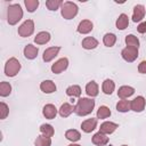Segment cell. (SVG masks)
Listing matches in <instances>:
<instances>
[{"instance_id":"obj_1","label":"cell","mask_w":146,"mask_h":146,"mask_svg":"<svg viewBox=\"0 0 146 146\" xmlns=\"http://www.w3.org/2000/svg\"><path fill=\"white\" fill-rule=\"evenodd\" d=\"M95 107V100L91 98H80L74 106V112L79 116L88 115L92 112Z\"/></svg>"},{"instance_id":"obj_2","label":"cell","mask_w":146,"mask_h":146,"mask_svg":"<svg viewBox=\"0 0 146 146\" xmlns=\"http://www.w3.org/2000/svg\"><path fill=\"white\" fill-rule=\"evenodd\" d=\"M23 17V10L22 7L18 3H13L8 7L7 10V21L10 25H15L21 21Z\"/></svg>"},{"instance_id":"obj_3","label":"cell","mask_w":146,"mask_h":146,"mask_svg":"<svg viewBox=\"0 0 146 146\" xmlns=\"http://www.w3.org/2000/svg\"><path fill=\"white\" fill-rule=\"evenodd\" d=\"M78 14V6L74 2L65 1L62 5V16L65 19H72Z\"/></svg>"},{"instance_id":"obj_4","label":"cell","mask_w":146,"mask_h":146,"mask_svg":"<svg viewBox=\"0 0 146 146\" xmlns=\"http://www.w3.org/2000/svg\"><path fill=\"white\" fill-rule=\"evenodd\" d=\"M19 70H21V64L15 57H11L7 60L5 65V74L7 76H15L19 72Z\"/></svg>"},{"instance_id":"obj_5","label":"cell","mask_w":146,"mask_h":146,"mask_svg":"<svg viewBox=\"0 0 146 146\" xmlns=\"http://www.w3.org/2000/svg\"><path fill=\"white\" fill-rule=\"evenodd\" d=\"M34 31V22L32 19H26L19 27H18V34L23 38L30 36Z\"/></svg>"},{"instance_id":"obj_6","label":"cell","mask_w":146,"mask_h":146,"mask_svg":"<svg viewBox=\"0 0 146 146\" xmlns=\"http://www.w3.org/2000/svg\"><path fill=\"white\" fill-rule=\"evenodd\" d=\"M121 55H122V58L125 62L131 63V62H133V60L137 59V57H138V49L132 48V47H125L121 51Z\"/></svg>"},{"instance_id":"obj_7","label":"cell","mask_w":146,"mask_h":146,"mask_svg":"<svg viewBox=\"0 0 146 146\" xmlns=\"http://www.w3.org/2000/svg\"><path fill=\"white\" fill-rule=\"evenodd\" d=\"M145 104H146L145 98L143 96H137L135 99L130 102V108L135 112H143L145 108Z\"/></svg>"},{"instance_id":"obj_8","label":"cell","mask_w":146,"mask_h":146,"mask_svg":"<svg viewBox=\"0 0 146 146\" xmlns=\"http://www.w3.org/2000/svg\"><path fill=\"white\" fill-rule=\"evenodd\" d=\"M67 66H68V59L64 57V58L58 59L55 64H52L51 71H52L55 74H59V73H62L63 71H65V70L67 68Z\"/></svg>"},{"instance_id":"obj_9","label":"cell","mask_w":146,"mask_h":146,"mask_svg":"<svg viewBox=\"0 0 146 146\" xmlns=\"http://www.w3.org/2000/svg\"><path fill=\"white\" fill-rule=\"evenodd\" d=\"M59 50H60V47H50V48L46 49L43 51V56H42L43 60L44 62H50L51 59H54L58 55Z\"/></svg>"},{"instance_id":"obj_10","label":"cell","mask_w":146,"mask_h":146,"mask_svg":"<svg viewBox=\"0 0 146 146\" xmlns=\"http://www.w3.org/2000/svg\"><path fill=\"white\" fill-rule=\"evenodd\" d=\"M145 16V7L143 5H136L133 7V14H132V21L133 22H140Z\"/></svg>"},{"instance_id":"obj_11","label":"cell","mask_w":146,"mask_h":146,"mask_svg":"<svg viewBox=\"0 0 146 146\" xmlns=\"http://www.w3.org/2000/svg\"><path fill=\"white\" fill-rule=\"evenodd\" d=\"M92 27H94V25H92L91 21H89V19H83V21L80 22V24H79V26H78V32L81 33V34H87V33L91 32Z\"/></svg>"},{"instance_id":"obj_12","label":"cell","mask_w":146,"mask_h":146,"mask_svg":"<svg viewBox=\"0 0 146 146\" xmlns=\"http://www.w3.org/2000/svg\"><path fill=\"white\" fill-rule=\"evenodd\" d=\"M96 127H97V120H96V119H92V117H91V119H88V120H86V121H83V122L81 123L82 130H83L84 132H87V133L94 131V130L96 129Z\"/></svg>"},{"instance_id":"obj_13","label":"cell","mask_w":146,"mask_h":146,"mask_svg":"<svg viewBox=\"0 0 146 146\" xmlns=\"http://www.w3.org/2000/svg\"><path fill=\"white\" fill-rule=\"evenodd\" d=\"M92 143L97 146H105L108 143V137L103 132H97L92 136Z\"/></svg>"},{"instance_id":"obj_14","label":"cell","mask_w":146,"mask_h":146,"mask_svg":"<svg viewBox=\"0 0 146 146\" xmlns=\"http://www.w3.org/2000/svg\"><path fill=\"white\" fill-rule=\"evenodd\" d=\"M38 52H39V49L33 44H27L24 48V56L27 59H34L38 56Z\"/></svg>"},{"instance_id":"obj_15","label":"cell","mask_w":146,"mask_h":146,"mask_svg":"<svg viewBox=\"0 0 146 146\" xmlns=\"http://www.w3.org/2000/svg\"><path fill=\"white\" fill-rule=\"evenodd\" d=\"M117 128V124L114 123V122H104L100 124V128H99V131L105 133V135H110L112 132H114Z\"/></svg>"},{"instance_id":"obj_16","label":"cell","mask_w":146,"mask_h":146,"mask_svg":"<svg viewBox=\"0 0 146 146\" xmlns=\"http://www.w3.org/2000/svg\"><path fill=\"white\" fill-rule=\"evenodd\" d=\"M135 92V89L132 87H129V86H122L119 88V91H117V96L121 98V99H125L128 97H130L131 95H133Z\"/></svg>"},{"instance_id":"obj_17","label":"cell","mask_w":146,"mask_h":146,"mask_svg":"<svg viewBox=\"0 0 146 146\" xmlns=\"http://www.w3.org/2000/svg\"><path fill=\"white\" fill-rule=\"evenodd\" d=\"M40 89L46 94H51V92L56 91V84L51 80H44L41 82Z\"/></svg>"},{"instance_id":"obj_18","label":"cell","mask_w":146,"mask_h":146,"mask_svg":"<svg viewBox=\"0 0 146 146\" xmlns=\"http://www.w3.org/2000/svg\"><path fill=\"white\" fill-rule=\"evenodd\" d=\"M42 113H43V115H44L46 119H54L56 116V114H57V108L52 104H47L43 107Z\"/></svg>"},{"instance_id":"obj_19","label":"cell","mask_w":146,"mask_h":146,"mask_svg":"<svg viewBox=\"0 0 146 146\" xmlns=\"http://www.w3.org/2000/svg\"><path fill=\"white\" fill-rule=\"evenodd\" d=\"M49 40H50V34L48 32H46V31L39 32L36 34V36L34 38V42L38 43V44H46Z\"/></svg>"},{"instance_id":"obj_20","label":"cell","mask_w":146,"mask_h":146,"mask_svg":"<svg viewBox=\"0 0 146 146\" xmlns=\"http://www.w3.org/2000/svg\"><path fill=\"white\" fill-rule=\"evenodd\" d=\"M98 46V41L92 36H87L82 40V47L84 49H95Z\"/></svg>"},{"instance_id":"obj_21","label":"cell","mask_w":146,"mask_h":146,"mask_svg":"<svg viewBox=\"0 0 146 146\" xmlns=\"http://www.w3.org/2000/svg\"><path fill=\"white\" fill-rule=\"evenodd\" d=\"M86 92L88 96L90 97H96L98 95V84L95 82V81H91L89 82L87 86H86Z\"/></svg>"},{"instance_id":"obj_22","label":"cell","mask_w":146,"mask_h":146,"mask_svg":"<svg viewBox=\"0 0 146 146\" xmlns=\"http://www.w3.org/2000/svg\"><path fill=\"white\" fill-rule=\"evenodd\" d=\"M72 112H74V106L68 103H64L59 108V115L62 117H67Z\"/></svg>"},{"instance_id":"obj_23","label":"cell","mask_w":146,"mask_h":146,"mask_svg":"<svg viewBox=\"0 0 146 146\" xmlns=\"http://www.w3.org/2000/svg\"><path fill=\"white\" fill-rule=\"evenodd\" d=\"M128 25H129V18H128V16L125 14H121L119 16V18L116 19V27L119 30H124V29L128 27Z\"/></svg>"},{"instance_id":"obj_24","label":"cell","mask_w":146,"mask_h":146,"mask_svg":"<svg viewBox=\"0 0 146 146\" xmlns=\"http://www.w3.org/2000/svg\"><path fill=\"white\" fill-rule=\"evenodd\" d=\"M114 88H115V84L112 80L110 79H106L104 82H103V86H102V89L104 91V94L106 95H111L113 91H114Z\"/></svg>"},{"instance_id":"obj_25","label":"cell","mask_w":146,"mask_h":146,"mask_svg":"<svg viewBox=\"0 0 146 146\" xmlns=\"http://www.w3.org/2000/svg\"><path fill=\"white\" fill-rule=\"evenodd\" d=\"M125 43H127V47H132L136 49L139 48V40L133 34H129L125 36Z\"/></svg>"},{"instance_id":"obj_26","label":"cell","mask_w":146,"mask_h":146,"mask_svg":"<svg viewBox=\"0 0 146 146\" xmlns=\"http://www.w3.org/2000/svg\"><path fill=\"white\" fill-rule=\"evenodd\" d=\"M116 110L117 112H121V113H125L128 111H130V102L127 100V99H121L119 100V103L116 104Z\"/></svg>"},{"instance_id":"obj_27","label":"cell","mask_w":146,"mask_h":146,"mask_svg":"<svg viewBox=\"0 0 146 146\" xmlns=\"http://www.w3.org/2000/svg\"><path fill=\"white\" fill-rule=\"evenodd\" d=\"M65 137L68 139V140H71V141H78V140H80V138H81V135H80V132L78 131V130H75V129H70V130H67L66 132H65Z\"/></svg>"},{"instance_id":"obj_28","label":"cell","mask_w":146,"mask_h":146,"mask_svg":"<svg viewBox=\"0 0 146 146\" xmlns=\"http://www.w3.org/2000/svg\"><path fill=\"white\" fill-rule=\"evenodd\" d=\"M115 41H116V36L113 33H106L103 38V42L106 47H113Z\"/></svg>"},{"instance_id":"obj_29","label":"cell","mask_w":146,"mask_h":146,"mask_svg":"<svg viewBox=\"0 0 146 146\" xmlns=\"http://www.w3.org/2000/svg\"><path fill=\"white\" fill-rule=\"evenodd\" d=\"M40 131H41V133H42L43 136H46V137H52L54 133H55L54 128H52L50 124H46V123H44V124H41Z\"/></svg>"},{"instance_id":"obj_30","label":"cell","mask_w":146,"mask_h":146,"mask_svg":"<svg viewBox=\"0 0 146 146\" xmlns=\"http://www.w3.org/2000/svg\"><path fill=\"white\" fill-rule=\"evenodd\" d=\"M10 92H11V86H10L8 82L2 81V82L0 83V96L7 97Z\"/></svg>"},{"instance_id":"obj_31","label":"cell","mask_w":146,"mask_h":146,"mask_svg":"<svg viewBox=\"0 0 146 146\" xmlns=\"http://www.w3.org/2000/svg\"><path fill=\"white\" fill-rule=\"evenodd\" d=\"M66 94L71 97H79L81 95V88L76 84H73V86H70L67 89H66Z\"/></svg>"},{"instance_id":"obj_32","label":"cell","mask_w":146,"mask_h":146,"mask_svg":"<svg viewBox=\"0 0 146 146\" xmlns=\"http://www.w3.org/2000/svg\"><path fill=\"white\" fill-rule=\"evenodd\" d=\"M50 145H51L50 137H46L41 135L35 139V146H50Z\"/></svg>"},{"instance_id":"obj_33","label":"cell","mask_w":146,"mask_h":146,"mask_svg":"<svg viewBox=\"0 0 146 146\" xmlns=\"http://www.w3.org/2000/svg\"><path fill=\"white\" fill-rule=\"evenodd\" d=\"M111 115V110L107 106H100L97 111V119H106Z\"/></svg>"},{"instance_id":"obj_34","label":"cell","mask_w":146,"mask_h":146,"mask_svg":"<svg viewBox=\"0 0 146 146\" xmlns=\"http://www.w3.org/2000/svg\"><path fill=\"white\" fill-rule=\"evenodd\" d=\"M24 3H25V7H26L27 11H30V13H33L39 6V1L38 0H25Z\"/></svg>"},{"instance_id":"obj_35","label":"cell","mask_w":146,"mask_h":146,"mask_svg":"<svg viewBox=\"0 0 146 146\" xmlns=\"http://www.w3.org/2000/svg\"><path fill=\"white\" fill-rule=\"evenodd\" d=\"M63 3H64V2L60 1V0H48V1H46V6H47V8H48L49 10H56V9H58V7L62 6Z\"/></svg>"},{"instance_id":"obj_36","label":"cell","mask_w":146,"mask_h":146,"mask_svg":"<svg viewBox=\"0 0 146 146\" xmlns=\"http://www.w3.org/2000/svg\"><path fill=\"white\" fill-rule=\"evenodd\" d=\"M8 113H9L8 106L5 103H0V117L1 119H6V116L8 115Z\"/></svg>"},{"instance_id":"obj_37","label":"cell","mask_w":146,"mask_h":146,"mask_svg":"<svg viewBox=\"0 0 146 146\" xmlns=\"http://www.w3.org/2000/svg\"><path fill=\"white\" fill-rule=\"evenodd\" d=\"M138 71L141 74H146V60L140 62V64L138 65Z\"/></svg>"},{"instance_id":"obj_38","label":"cell","mask_w":146,"mask_h":146,"mask_svg":"<svg viewBox=\"0 0 146 146\" xmlns=\"http://www.w3.org/2000/svg\"><path fill=\"white\" fill-rule=\"evenodd\" d=\"M137 31H138L139 33H146V22L140 23V24L138 25V27H137Z\"/></svg>"},{"instance_id":"obj_39","label":"cell","mask_w":146,"mask_h":146,"mask_svg":"<svg viewBox=\"0 0 146 146\" xmlns=\"http://www.w3.org/2000/svg\"><path fill=\"white\" fill-rule=\"evenodd\" d=\"M68 146H81V145H78V144H71V145H68Z\"/></svg>"},{"instance_id":"obj_40","label":"cell","mask_w":146,"mask_h":146,"mask_svg":"<svg viewBox=\"0 0 146 146\" xmlns=\"http://www.w3.org/2000/svg\"><path fill=\"white\" fill-rule=\"evenodd\" d=\"M122 146H128V145H122Z\"/></svg>"}]
</instances>
